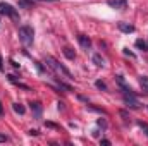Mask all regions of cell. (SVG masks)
<instances>
[{
    "label": "cell",
    "mask_w": 148,
    "mask_h": 146,
    "mask_svg": "<svg viewBox=\"0 0 148 146\" xmlns=\"http://www.w3.org/2000/svg\"><path fill=\"white\" fill-rule=\"evenodd\" d=\"M19 40L23 41V45L29 46L33 45V40H35V31L31 26H21L19 28Z\"/></svg>",
    "instance_id": "1"
},
{
    "label": "cell",
    "mask_w": 148,
    "mask_h": 146,
    "mask_svg": "<svg viewBox=\"0 0 148 146\" xmlns=\"http://www.w3.org/2000/svg\"><path fill=\"white\" fill-rule=\"evenodd\" d=\"M45 64L48 65V67H52V69H55L57 72H60V74H64V76H67V77H73V74L69 72L62 64H59L53 57H50V55H45Z\"/></svg>",
    "instance_id": "2"
},
{
    "label": "cell",
    "mask_w": 148,
    "mask_h": 146,
    "mask_svg": "<svg viewBox=\"0 0 148 146\" xmlns=\"http://www.w3.org/2000/svg\"><path fill=\"white\" fill-rule=\"evenodd\" d=\"M0 14H2V16H9V17H12L14 21H19V16H17L16 9H14V7H12L10 3L0 2Z\"/></svg>",
    "instance_id": "3"
},
{
    "label": "cell",
    "mask_w": 148,
    "mask_h": 146,
    "mask_svg": "<svg viewBox=\"0 0 148 146\" xmlns=\"http://www.w3.org/2000/svg\"><path fill=\"white\" fill-rule=\"evenodd\" d=\"M124 102H126V105H127L129 108H140V107H141V103L136 100L134 93H127V95H124Z\"/></svg>",
    "instance_id": "4"
},
{
    "label": "cell",
    "mask_w": 148,
    "mask_h": 146,
    "mask_svg": "<svg viewBox=\"0 0 148 146\" xmlns=\"http://www.w3.org/2000/svg\"><path fill=\"white\" fill-rule=\"evenodd\" d=\"M107 3L112 9H117V10H124L127 7V0H107Z\"/></svg>",
    "instance_id": "5"
},
{
    "label": "cell",
    "mask_w": 148,
    "mask_h": 146,
    "mask_svg": "<svg viewBox=\"0 0 148 146\" xmlns=\"http://www.w3.org/2000/svg\"><path fill=\"white\" fill-rule=\"evenodd\" d=\"M77 41H79V45H81L83 50H86V52L90 50V46H91V40L86 36V35H79V36H77Z\"/></svg>",
    "instance_id": "6"
},
{
    "label": "cell",
    "mask_w": 148,
    "mask_h": 146,
    "mask_svg": "<svg viewBox=\"0 0 148 146\" xmlns=\"http://www.w3.org/2000/svg\"><path fill=\"white\" fill-rule=\"evenodd\" d=\"M115 81H117V84L121 86V89L124 91V95H127V93H133V89L126 84V81H124V77L122 76H115Z\"/></svg>",
    "instance_id": "7"
},
{
    "label": "cell",
    "mask_w": 148,
    "mask_h": 146,
    "mask_svg": "<svg viewBox=\"0 0 148 146\" xmlns=\"http://www.w3.org/2000/svg\"><path fill=\"white\" fill-rule=\"evenodd\" d=\"M117 28H119L122 33H127V35H129V33H134V26H133V24H127V23H119Z\"/></svg>",
    "instance_id": "8"
},
{
    "label": "cell",
    "mask_w": 148,
    "mask_h": 146,
    "mask_svg": "<svg viewBox=\"0 0 148 146\" xmlns=\"http://www.w3.org/2000/svg\"><path fill=\"white\" fill-rule=\"evenodd\" d=\"M91 60H93V64L98 65V67H103V65H105V59H103L100 53H95V55L91 57Z\"/></svg>",
    "instance_id": "9"
},
{
    "label": "cell",
    "mask_w": 148,
    "mask_h": 146,
    "mask_svg": "<svg viewBox=\"0 0 148 146\" xmlns=\"http://www.w3.org/2000/svg\"><path fill=\"white\" fill-rule=\"evenodd\" d=\"M31 110H33V113H35V117L36 119H41V105L35 102V103H31Z\"/></svg>",
    "instance_id": "10"
},
{
    "label": "cell",
    "mask_w": 148,
    "mask_h": 146,
    "mask_svg": "<svg viewBox=\"0 0 148 146\" xmlns=\"http://www.w3.org/2000/svg\"><path fill=\"white\" fill-rule=\"evenodd\" d=\"M64 55H66L69 60H74V59H76V53H74V50H73V48H69V46H66V48H64Z\"/></svg>",
    "instance_id": "11"
},
{
    "label": "cell",
    "mask_w": 148,
    "mask_h": 146,
    "mask_svg": "<svg viewBox=\"0 0 148 146\" xmlns=\"http://www.w3.org/2000/svg\"><path fill=\"white\" fill-rule=\"evenodd\" d=\"M140 83H141L143 91H145V93H148V76H140Z\"/></svg>",
    "instance_id": "12"
},
{
    "label": "cell",
    "mask_w": 148,
    "mask_h": 146,
    "mask_svg": "<svg viewBox=\"0 0 148 146\" xmlns=\"http://www.w3.org/2000/svg\"><path fill=\"white\" fill-rule=\"evenodd\" d=\"M136 48H140V50L147 52V50H148V43H147V41H143V40H136Z\"/></svg>",
    "instance_id": "13"
},
{
    "label": "cell",
    "mask_w": 148,
    "mask_h": 146,
    "mask_svg": "<svg viewBox=\"0 0 148 146\" xmlns=\"http://www.w3.org/2000/svg\"><path fill=\"white\" fill-rule=\"evenodd\" d=\"M12 108H14V112H16V113H19V115H23V113L26 112V108H24L21 103H14V105H12Z\"/></svg>",
    "instance_id": "14"
},
{
    "label": "cell",
    "mask_w": 148,
    "mask_h": 146,
    "mask_svg": "<svg viewBox=\"0 0 148 146\" xmlns=\"http://www.w3.org/2000/svg\"><path fill=\"white\" fill-rule=\"evenodd\" d=\"M19 7L31 9V7H33V0H19Z\"/></svg>",
    "instance_id": "15"
},
{
    "label": "cell",
    "mask_w": 148,
    "mask_h": 146,
    "mask_svg": "<svg viewBox=\"0 0 148 146\" xmlns=\"http://www.w3.org/2000/svg\"><path fill=\"white\" fill-rule=\"evenodd\" d=\"M138 126H140V127H141V129L145 131V134L148 136V124H147V122H143V120H140V122H138Z\"/></svg>",
    "instance_id": "16"
},
{
    "label": "cell",
    "mask_w": 148,
    "mask_h": 146,
    "mask_svg": "<svg viewBox=\"0 0 148 146\" xmlns=\"http://www.w3.org/2000/svg\"><path fill=\"white\" fill-rule=\"evenodd\" d=\"M95 86H97L98 89H107V84H105V83H102V81H97V83H95Z\"/></svg>",
    "instance_id": "17"
},
{
    "label": "cell",
    "mask_w": 148,
    "mask_h": 146,
    "mask_svg": "<svg viewBox=\"0 0 148 146\" xmlns=\"http://www.w3.org/2000/svg\"><path fill=\"white\" fill-rule=\"evenodd\" d=\"M124 53H126V55H129V57H133V59H134V53H133V52H129V50H127V48H124Z\"/></svg>",
    "instance_id": "18"
},
{
    "label": "cell",
    "mask_w": 148,
    "mask_h": 146,
    "mask_svg": "<svg viewBox=\"0 0 148 146\" xmlns=\"http://www.w3.org/2000/svg\"><path fill=\"white\" fill-rule=\"evenodd\" d=\"M5 141H7V136H5V134H2V132H0V143H5Z\"/></svg>",
    "instance_id": "19"
},
{
    "label": "cell",
    "mask_w": 148,
    "mask_h": 146,
    "mask_svg": "<svg viewBox=\"0 0 148 146\" xmlns=\"http://www.w3.org/2000/svg\"><path fill=\"white\" fill-rule=\"evenodd\" d=\"M98 126H103V127H107V122H105V120H102V119H100V120H98Z\"/></svg>",
    "instance_id": "20"
},
{
    "label": "cell",
    "mask_w": 148,
    "mask_h": 146,
    "mask_svg": "<svg viewBox=\"0 0 148 146\" xmlns=\"http://www.w3.org/2000/svg\"><path fill=\"white\" fill-rule=\"evenodd\" d=\"M102 145H105V146H109V145H110V141H109V139H102Z\"/></svg>",
    "instance_id": "21"
},
{
    "label": "cell",
    "mask_w": 148,
    "mask_h": 146,
    "mask_svg": "<svg viewBox=\"0 0 148 146\" xmlns=\"http://www.w3.org/2000/svg\"><path fill=\"white\" fill-rule=\"evenodd\" d=\"M0 71H3V60H2V57H0Z\"/></svg>",
    "instance_id": "22"
},
{
    "label": "cell",
    "mask_w": 148,
    "mask_h": 146,
    "mask_svg": "<svg viewBox=\"0 0 148 146\" xmlns=\"http://www.w3.org/2000/svg\"><path fill=\"white\" fill-rule=\"evenodd\" d=\"M3 113V107H2V103H0V115Z\"/></svg>",
    "instance_id": "23"
},
{
    "label": "cell",
    "mask_w": 148,
    "mask_h": 146,
    "mask_svg": "<svg viewBox=\"0 0 148 146\" xmlns=\"http://www.w3.org/2000/svg\"><path fill=\"white\" fill-rule=\"evenodd\" d=\"M48 2H55V0H48Z\"/></svg>",
    "instance_id": "24"
}]
</instances>
